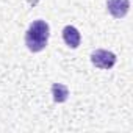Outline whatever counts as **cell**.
Instances as JSON below:
<instances>
[{
	"label": "cell",
	"instance_id": "obj_1",
	"mask_svg": "<svg viewBox=\"0 0 133 133\" xmlns=\"http://www.w3.org/2000/svg\"><path fill=\"white\" fill-rule=\"evenodd\" d=\"M49 38H50L49 24L42 19H38V21H33L28 30L25 31V45L30 52L38 53L47 47Z\"/></svg>",
	"mask_w": 133,
	"mask_h": 133
},
{
	"label": "cell",
	"instance_id": "obj_2",
	"mask_svg": "<svg viewBox=\"0 0 133 133\" xmlns=\"http://www.w3.org/2000/svg\"><path fill=\"white\" fill-rule=\"evenodd\" d=\"M116 61H117L116 55L113 52H110V50L97 49V50H94L91 53V63L96 66V68H99V69L108 71V69H111L113 66L116 64Z\"/></svg>",
	"mask_w": 133,
	"mask_h": 133
},
{
	"label": "cell",
	"instance_id": "obj_3",
	"mask_svg": "<svg viewBox=\"0 0 133 133\" xmlns=\"http://www.w3.org/2000/svg\"><path fill=\"white\" fill-rule=\"evenodd\" d=\"M107 10L114 19H122L130 11V0H108Z\"/></svg>",
	"mask_w": 133,
	"mask_h": 133
},
{
	"label": "cell",
	"instance_id": "obj_4",
	"mask_svg": "<svg viewBox=\"0 0 133 133\" xmlns=\"http://www.w3.org/2000/svg\"><path fill=\"white\" fill-rule=\"evenodd\" d=\"M61 33H63V41L66 42V45L71 49H78L82 42V35L74 25H66Z\"/></svg>",
	"mask_w": 133,
	"mask_h": 133
},
{
	"label": "cell",
	"instance_id": "obj_5",
	"mask_svg": "<svg viewBox=\"0 0 133 133\" xmlns=\"http://www.w3.org/2000/svg\"><path fill=\"white\" fill-rule=\"evenodd\" d=\"M52 97L56 103H64L69 97V88L63 83H53L52 85Z\"/></svg>",
	"mask_w": 133,
	"mask_h": 133
}]
</instances>
